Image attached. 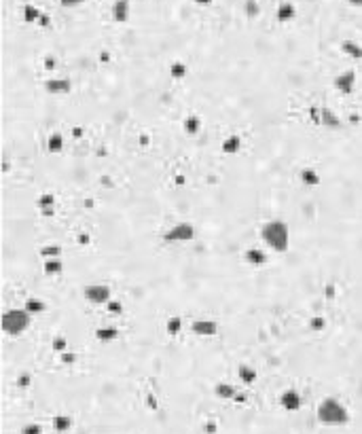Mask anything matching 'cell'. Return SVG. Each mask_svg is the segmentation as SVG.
<instances>
[{
	"mask_svg": "<svg viewBox=\"0 0 362 434\" xmlns=\"http://www.w3.org/2000/svg\"><path fill=\"white\" fill-rule=\"evenodd\" d=\"M316 417L324 426H345L350 422V411L341 400L328 396L320 400V405L316 409Z\"/></svg>",
	"mask_w": 362,
	"mask_h": 434,
	"instance_id": "6da1fadb",
	"label": "cell"
},
{
	"mask_svg": "<svg viewBox=\"0 0 362 434\" xmlns=\"http://www.w3.org/2000/svg\"><path fill=\"white\" fill-rule=\"evenodd\" d=\"M261 238L271 250L282 254L290 246V229L284 220H267L261 227Z\"/></svg>",
	"mask_w": 362,
	"mask_h": 434,
	"instance_id": "7a4b0ae2",
	"label": "cell"
},
{
	"mask_svg": "<svg viewBox=\"0 0 362 434\" xmlns=\"http://www.w3.org/2000/svg\"><path fill=\"white\" fill-rule=\"evenodd\" d=\"M32 324V313L28 310H9L2 313V330L9 337H19Z\"/></svg>",
	"mask_w": 362,
	"mask_h": 434,
	"instance_id": "3957f363",
	"label": "cell"
},
{
	"mask_svg": "<svg viewBox=\"0 0 362 434\" xmlns=\"http://www.w3.org/2000/svg\"><path fill=\"white\" fill-rule=\"evenodd\" d=\"M280 405H282L284 411H299L301 405H303V398L297 390H284L282 392V396H280Z\"/></svg>",
	"mask_w": 362,
	"mask_h": 434,
	"instance_id": "277c9868",
	"label": "cell"
},
{
	"mask_svg": "<svg viewBox=\"0 0 362 434\" xmlns=\"http://www.w3.org/2000/svg\"><path fill=\"white\" fill-rule=\"evenodd\" d=\"M85 297H87L91 303H96V305L106 303L110 299V288L102 286V284H91V286L85 288Z\"/></svg>",
	"mask_w": 362,
	"mask_h": 434,
	"instance_id": "5b68a950",
	"label": "cell"
},
{
	"mask_svg": "<svg viewBox=\"0 0 362 434\" xmlns=\"http://www.w3.org/2000/svg\"><path fill=\"white\" fill-rule=\"evenodd\" d=\"M337 89H339L341 93H352L354 91V85H356V74L352 72V70H348L345 74L337 76Z\"/></svg>",
	"mask_w": 362,
	"mask_h": 434,
	"instance_id": "8992f818",
	"label": "cell"
},
{
	"mask_svg": "<svg viewBox=\"0 0 362 434\" xmlns=\"http://www.w3.org/2000/svg\"><path fill=\"white\" fill-rule=\"evenodd\" d=\"M191 238H193V229L188 225H178L168 235V240H191Z\"/></svg>",
	"mask_w": 362,
	"mask_h": 434,
	"instance_id": "52a82bcc",
	"label": "cell"
},
{
	"mask_svg": "<svg viewBox=\"0 0 362 434\" xmlns=\"http://www.w3.org/2000/svg\"><path fill=\"white\" fill-rule=\"evenodd\" d=\"M53 426H55V430H58V432H68L70 428H72V417L58 415V417L53 420Z\"/></svg>",
	"mask_w": 362,
	"mask_h": 434,
	"instance_id": "ba28073f",
	"label": "cell"
},
{
	"mask_svg": "<svg viewBox=\"0 0 362 434\" xmlns=\"http://www.w3.org/2000/svg\"><path fill=\"white\" fill-rule=\"evenodd\" d=\"M322 123H324L326 127H333V129L341 125V121L337 119V117H335L333 113H330V110H322Z\"/></svg>",
	"mask_w": 362,
	"mask_h": 434,
	"instance_id": "9c48e42d",
	"label": "cell"
},
{
	"mask_svg": "<svg viewBox=\"0 0 362 434\" xmlns=\"http://www.w3.org/2000/svg\"><path fill=\"white\" fill-rule=\"evenodd\" d=\"M216 394H218V396H223V398H231L233 394H235V390L231 388L229 383H220L218 388H216Z\"/></svg>",
	"mask_w": 362,
	"mask_h": 434,
	"instance_id": "30bf717a",
	"label": "cell"
},
{
	"mask_svg": "<svg viewBox=\"0 0 362 434\" xmlns=\"http://www.w3.org/2000/svg\"><path fill=\"white\" fill-rule=\"evenodd\" d=\"M21 434H43V428L38 424H28L21 428Z\"/></svg>",
	"mask_w": 362,
	"mask_h": 434,
	"instance_id": "8fae6325",
	"label": "cell"
},
{
	"mask_svg": "<svg viewBox=\"0 0 362 434\" xmlns=\"http://www.w3.org/2000/svg\"><path fill=\"white\" fill-rule=\"evenodd\" d=\"M248 258H252L256 265H261V263H265V260H267V256H265V254H261V252H254V248L248 252Z\"/></svg>",
	"mask_w": 362,
	"mask_h": 434,
	"instance_id": "7c38bea8",
	"label": "cell"
},
{
	"mask_svg": "<svg viewBox=\"0 0 362 434\" xmlns=\"http://www.w3.org/2000/svg\"><path fill=\"white\" fill-rule=\"evenodd\" d=\"M343 49L348 51V53L352 55V58H360V55H362V51H360V49H356V45H350V43H348V45L343 47Z\"/></svg>",
	"mask_w": 362,
	"mask_h": 434,
	"instance_id": "4fadbf2b",
	"label": "cell"
},
{
	"mask_svg": "<svg viewBox=\"0 0 362 434\" xmlns=\"http://www.w3.org/2000/svg\"><path fill=\"white\" fill-rule=\"evenodd\" d=\"M241 377H243V381L250 383V381L254 379V373H252V371H248V369H241Z\"/></svg>",
	"mask_w": 362,
	"mask_h": 434,
	"instance_id": "5bb4252c",
	"label": "cell"
}]
</instances>
